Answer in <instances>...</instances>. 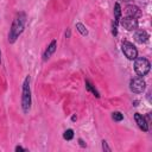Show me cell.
Returning a JSON list of instances; mask_svg holds the SVG:
<instances>
[{
	"mask_svg": "<svg viewBox=\"0 0 152 152\" xmlns=\"http://www.w3.org/2000/svg\"><path fill=\"white\" fill-rule=\"evenodd\" d=\"M151 64L150 62L144 57H137L134 59V71L138 74V76H145L150 71Z\"/></svg>",
	"mask_w": 152,
	"mask_h": 152,
	"instance_id": "3957f363",
	"label": "cell"
},
{
	"mask_svg": "<svg viewBox=\"0 0 152 152\" xmlns=\"http://www.w3.org/2000/svg\"><path fill=\"white\" fill-rule=\"evenodd\" d=\"M125 14L126 17H131V18H138L141 15V11L139 10V7L134 6V5H128L125 8Z\"/></svg>",
	"mask_w": 152,
	"mask_h": 152,
	"instance_id": "ba28073f",
	"label": "cell"
},
{
	"mask_svg": "<svg viewBox=\"0 0 152 152\" xmlns=\"http://www.w3.org/2000/svg\"><path fill=\"white\" fill-rule=\"evenodd\" d=\"M72 137H74V131H72V129H66V131L64 132V134H63V138H64L65 140H71Z\"/></svg>",
	"mask_w": 152,
	"mask_h": 152,
	"instance_id": "5bb4252c",
	"label": "cell"
},
{
	"mask_svg": "<svg viewBox=\"0 0 152 152\" xmlns=\"http://www.w3.org/2000/svg\"><path fill=\"white\" fill-rule=\"evenodd\" d=\"M21 107L24 113H27L31 107V90H30V76H27L23 83V96H21Z\"/></svg>",
	"mask_w": 152,
	"mask_h": 152,
	"instance_id": "7a4b0ae2",
	"label": "cell"
},
{
	"mask_svg": "<svg viewBox=\"0 0 152 152\" xmlns=\"http://www.w3.org/2000/svg\"><path fill=\"white\" fill-rule=\"evenodd\" d=\"M76 119H77V118H76V115H72V118H71V120H72V121H75Z\"/></svg>",
	"mask_w": 152,
	"mask_h": 152,
	"instance_id": "d6986e66",
	"label": "cell"
},
{
	"mask_svg": "<svg viewBox=\"0 0 152 152\" xmlns=\"http://www.w3.org/2000/svg\"><path fill=\"white\" fill-rule=\"evenodd\" d=\"M122 1H125V2H128V1H132V0H122Z\"/></svg>",
	"mask_w": 152,
	"mask_h": 152,
	"instance_id": "ffe728a7",
	"label": "cell"
},
{
	"mask_svg": "<svg viewBox=\"0 0 152 152\" xmlns=\"http://www.w3.org/2000/svg\"><path fill=\"white\" fill-rule=\"evenodd\" d=\"M112 118H113V120H115V121H121V120L124 119V115H122L120 112H114V113L112 114Z\"/></svg>",
	"mask_w": 152,
	"mask_h": 152,
	"instance_id": "9a60e30c",
	"label": "cell"
},
{
	"mask_svg": "<svg viewBox=\"0 0 152 152\" xmlns=\"http://www.w3.org/2000/svg\"><path fill=\"white\" fill-rule=\"evenodd\" d=\"M78 142H80V145H81L82 147H84V146H86V144H84V141H83L82 139H78Z\"/></svg>",
	"mask_w": 152,
	"mask_h": 152,
	"instance_id": "e0dca14e",
	"label": "cell"
},
{
	"mask_svg": "<svg viewBox=\"0 0 152 152\" xmlns=\"http://www.w3.org/2000/svg\"><path fill=\"white\" fill-rule=\"evenodd\" d=\"M134 39H135V42H138L140 44L146 43L148 40V33L146 31H144V30H139V31H137L134 33Z\"/></svg>",
	"mask_w": 152,
	"mask_h": 152,
	"instance_id": "30bf717a",
	"label": "cell"
},
{
	"mask_svg": "<svg viewBox=\"0 0 152 152\" xmlns=\"http://www.w3.org/2000/svg\"><path fill=\"white\" fill-rule=\"evenodd\" d=\"M24 23H25V17H24L23 13L19 14V15L14 19V21H13V24H12V27H11V30H10V34H8V40H10V43H14L15 39L18 38V36L24 31Z\"/></svg>",
	"mask_w": 152,
	"mask_h": 152,
	"instance_id": "6da1fadb",
	"label": "cell"
},
{
	"mask_svg": "<svg viewBox=\"0 0 152 152\" xmlns=\"http://www.w3.org/2000/svg\"><path fill=\"white\" fill-rule=\"evenodd\" d=\"M0 62H1V53H0Z\"/></svg>",
	"mask_w": 152,
	"mask_h": 152,
	"instance_id": "44dd1931",
	"label": "cell"
},
{
	"mask_svg": "<svg viewBox=\"0 0 152 152\" xmlns=\"http://www.w3.org/2000/svg\"><path fill=\"white\" fill-rule=\"evenodd\" d=\"M15 151H26V150H25V148H23L21 146H17V147H15Z\"/></svg>",
	"mask_w": 152,
	"mask_h": 152,
	"instance_id": "ac0fdd59",
	"label": "cell"
},
{
	"mask_svg": "<svg viewBox=\"0 0 152 152\" xmlns=\"http://www.w3.org/2000/svg\"><path fill=\"white\" fill-rule=\"evenodd\" d=\"M86 88H87L88 90H90V91H91V93H93V94H94L96 97H100V95H99L97 90H96L95 88H93V86L90 84V82H89V81H86Z\"/></svg>",
	"mask_w": 152,
	"mask_h": 152,
	"instance_id": "4fadbf2b",
	"label": "cell"
},
{
	"mask_svg": "<svg viewBox=\"0 0 152 152\" xmlns=\"http://www.w3.org/2000/svg\"><path fill=\"white\" fill-rule=\"evenodd\" d=\"M76 28H77V31H78L82 36H87V34H88V31H87V28H86V26H84L83 24L77 23V24H76Z\"/></svg>",
	"mask_w": 152,
	"mask_h": 152,
	"instance_id": "7c38bea8",
	"label": "cell"
},
{
	"mask_svg": "<svg viewBox=\"0 0 152 152\" xmlns=\"http://www.w3.org/2000/svg\"><path fill=\"white\" fill-rule=\"evenodd\" d=\"M134 119H135V122L138 124V126H139L140 129H142L144 132H147L148 131V124H147V121L145 120V118L141 114L135 113L134 114Z\"/></svg>",
	"mask_w": 152,
	"mask_h": 152,
	"instance_id": "9c48e42d",
	"label": "cell"
},
{
	"mask_svg": "<svg viewBox=\"0 0 152 152\" xmlns=\"http://www.w3.org/2000/svg\"><path fill=\"white\" fill-rule=\"evenodd\" d=\"M102 148H103V150H104V151H108V152H109V151H110V148H109V147H108V145H107V142H106V141H104V140H103V141H102Z\"/></svg>",
	"mask_w": 152,
	"mask_h": 152,
	"instance_id": "2e32d148",
	"label": "cell"
},
{
	"mask_svg": "<svg viewBox=\"0 0 152 152\" xmlns=\"http://www.w3.org/2000/svg\"><path fill=\"white\" fill-rule=\"evenodd\" d=\"M56 48H57V42H56V40H52V42L50 43V45L48 46V49L45 50V52H44V55H43V59H44V61L49 59L50 56L56 51Z\"/></svg>",
	"mask_w": 152,
	"mask_h": 152,
	"instance_id": "8fae6325",
	"label": "cell"
},
{
	"mask_svg": "<svg viewBox=\"0 0 152 152\" xmlns=\"http://www.w3.org/2000/svg\"><path fill=\"white\" fill-rule=\"evenodd\" d=\"M121 25L127 31H133V30H137L138 28V20L135 18L125 17V18L121 19Z\"/></svg>",
	"mask_w": 152,
	"mask_h": 152,
	"instance_id": "8992f818",
	"label": "cell"
},
{
	"mask_svg": "<svg viewBox=\"0 0 152 152\" xmlns=\"http://www.w3.org/2000/svg\"><path fill=\"white\" fill-rule=\"evenodd\" d=\"M120 15H121L120 4L116 2L114 5V21H113V34L114 36H116V33H118V23L120 20Z\"/></svg>",
	"mask_w": 152,
	"mask_h": 152,
	"instance_id": "52a82bcc",
	"label": "cell"
},
{
	"mask_svg": "<svg viewBox=\"0 0 152 152\" xmlns=\"http://www.w3.org/2000/svg\"><path fill=\"white\" fill-rule=\"evenodd\" d=\"M122 52L124 55L128 58V59H135L138 57V50L135 49V46L129 43V42H124L122 43Z\"/></svg>",
	"mask_w": 152,
	"mask_h": 152,
	"instance_id": "5b68a950",
	"label": "cell"
},
{
	"mask_svg": "<svg viewBox=\"0 0 152 152\" xmlns=\"http://www.w3.org/2000/svg\"><path fill=\"white\" fill-rule=\"evenodd\" d=\"M145 87H146V83L145 81L142 80L141 76H137V77H133L129 82V89L135 93V94H140L145 90Z\"/></svg>",
	"mask_w": 152,
	"mask_h": 152,
	"instance_id": "277c9868",
	"label": "cell"
}]
</instances>
